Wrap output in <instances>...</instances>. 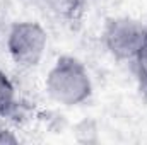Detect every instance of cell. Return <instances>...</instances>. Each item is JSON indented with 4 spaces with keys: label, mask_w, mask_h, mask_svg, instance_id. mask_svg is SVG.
Masks as SVG:
<instances>
[{
    "label": "cell",
    "mask_w": 147,
    "mask_h": 145,
    "mask_svg": "<svg viewBox=\"0 0 147 145\" xmlns=\"http://www.w3.org/2000/svg\"><path fill=\"white\" fill-rule=\"evenodd\" d=\"M46 94L65 108L80 106L92 96V80L86 65L70 55L57 58L45 79Z\"/></svg>",
    "instance_id": "cell-1"
},
{
    "label": "cell",
    "mask_w": 147,
    "mask_h": 145,
    "mask_svg": "<svg viewBox=\"0 0 147 145\" xmlns=\"http://www.w3.org/2000/svg\"><path fill=\"white\" fill-rule=\"evenodd\" d=\"M7 53L19 68L39 65L48 48V33L34 21L14 22L7 33Z\"/></svg>",
    "instance_id": "cell-2"
},
{
    "label": "cell",
    "mask_w": 147,
    "mask_h": 145,
    "mask_svg": "<svg viewBox=\"0 0 147 145\" xmlns=\"http://www.w3.org/2000/svg\"><path fill=\"white\" fill-rule=\"evenodd\" d=\"M147 34V26L132 17H113L105 24L103 44L111 56L121 62H132Z\"/></svg>",
    "instance_id": "cell-3"
},
{
    "label": "cell",
    "mask_w": 147,
    "mask_h": 145,
    "mask_svg": "<svg viewBox=\"0 0 147 145\" xmlns=\"http://www.w3.org/2000/svg\"><path fill=\"white\" fill-rule=\"evenodd\" d=\"M17 92L10 77L0 70V118L10 116L17 109Z\"/></svg>",
    "instance_id": "cell-4"
},
{
    "label": "cell",
    "mask_w": 147,
    "mask_h": 145,
    "mask_svg": "<svg viewBox=\"0 0 147 145\" xmlns=\"http://www.w3.org/2000/svg\"><path fill=\"white\" fill-rule=\"evenodd\" d=\"M84 0H41L48 12L60 19H75L82 9Z\"/></svg>",
    "instance_id": "cell-5"
},
{
    "label": "cell",
    "mask_w": 147,
    "mask_h": 145,
    "mask_svg": "<svg viewBox=\"0 0 147 145\" xmlns=\"http://www.w3.org/2000/svg\"><path fill=\"white\" fill-rule=\"evenodd\" d=\"M132 62L135 65V73H137L139 84L147 92V34H146V39H144L142 46H140V50L137 51V55H135V58Z\"/></svg>",
    "instance_id": "cell-6"
},
{
    "label": "cell",
    "mask_w": 147,
    "mask_h": 145,
    "mask_svg": "<svg viewBox=\"0 0 147 145\" xmlns=\"http://www.w3.org/2000/svg\"><path fill=\"white\" fill-rule=\"evenodd\" d=\"M0 144H19V137L14 135V132L0 128Z\"/></svg>",
    "instance_id": "cell-7"
}]
</instances>
